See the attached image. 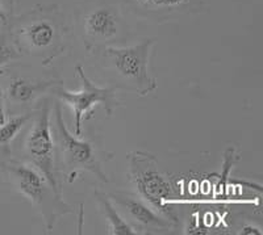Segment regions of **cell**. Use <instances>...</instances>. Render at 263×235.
<instances>
[{
    "label": "cell",
    "instance_id": "obj_1",
    "mask_svg": "<svg viewBox=\"0 0 263 235\" xmlns=\"http://www.w3.org/2000/svg\"><path fill=\"white\" fill-rule=\"evenodd\" d=\"M9 37L21 55L49 66L69 49L70 28L60 6H37L11 18Z\"/></svg>",
    "mask_w": 263,
    "mask_h": 235
},
{
    "label": "cell",
    "instance_id": "obj_2",
    "mask_svg": "<svg viewBox=\"0 0 263 235\" xmlns=\"http://www.w3.org/2000/svg\"><path fill=\"white\" fill-rule=\"evenodd\" d=\"M154 46L156 40L149 38L132 46H104L93 54L115 89L146 96L158 87L156 76L150 71Z\"/></svg>",
    "mask_w": 263,
    "mask_h": 235
},
{
    "label": "cell",
    "instance_id": "obj_3",
    "mask_svg": "<svg viewBox=\"0 0 263 235\" xmlns=\"http://www.w3.org/2000/svg\"><path fill=\"white\" fill-rule=\"evenodd\" d=\"M51 131L55 147V163L60 176H65L67 183H72L81 172H90L100 182L108 183L103 164L111 161L112 154L99 149L95 143L81 140L67 129L63 121L62 107L58 100L51 108Z\"/></svg>",
    "mask_w": 263,
    "mask_h": 235
},
{
    "label": "cell",
    "instance_id": "obj_4",
    "mask_svg": "<svg viewBox=\"0 0 263 235\" xmlns=\"http://www.w3.org/2000/svg\"><path fill=\"white\" fill-rule=\"evenodd\" d=\"M0 170L7 182L37 209L49 232L53 231L61 217L74 213L72 206L63 201L62 194L58 193L48 179L28 162L7 158L0 161Z\"/></svg>",
    "mask_w": 263,
    "mask_h": 235
},
{
    "label": "cell",
    "instance_id": "obj_5",
    "mask_svg": "<svg viewBox=\"0 0 263 235\" xmlns=\"http://www.w3.org/2000/svg\"><path fill=\"white\" fill-rule=\"evenodd\" d=\"M51 100L41 97L32 109L29 126L23 138V161L32 164L49 180L53 188L62 194L60 173L55 163L53 131H51Z\"/></svg>",
    "mask_w": 263,
    "mask_h": 235
},
{
    "label": "cell",
    "instance_id": "obj_6",
    "mask_svg": "<svg viewBox=\"0 0 263 235\" xmlns=\"http://www.w3.org/2000/svg\"><path fill=\"white\" fill-rule=\"evenodd\" d=\"M128 176L136 193L174 226H178L179 217L173 206L175 191L170 180L159 170L156 156L145 151L130 152L128 155Z\"/></svg>",
    "mask_w": 263,
    "mask_h": 235
},
{
    "label": "cell",
    "instance_id": "obj_7",
    "mask_svg": "<svg viewBox=\"0 0 263 235\" xmlns=\"http://www.w3.org/2000/svg\"><path fill=\"white\" fill-rule=\"evenodd\" d=\"M75 25L88 53L111 46L125 37L123 9L112 0H86L75 16Z\"/></svg>",
    "mask_w": 263,
    "mask_h": 235
},
{
    "label": "cell",
    "instance_id": "obj_8",
    "mask_svg": "<svg viewBox=\"0 0 263 235\" xmlns=\"http://www.w3.org/2000/svg\"><path fill=\"white\" fill-rule=\"evenodd\" d=\"M75 74L81 81L79 91H69L63 87L62 82L53 87L51 93L60 100L66 103L74 113V134L82 135L83 122L92 117V110L96 107H102L108 117L114 114L115 109L121 107V102L117 99L116 89L114 87H99L84 74L81 65L75 66Z\"/></svg>",
    "mask_w": 263,
    "mask_h": 235
},
{
    "label": "cell",
    "instance_id": "obj_9",
    "mask_svg": "<svg viewBox=\"0 0 263 235\" xmlns=\"http://www.w3.org/2000/svg\"><path fill=\"white\" fill-rule=\"evenodd\" d=\"M112 203L120 208V213L138 231L146 234L150 231H162L175 227L168 220L161 216L137 193L126 191H115L109 193Z\"/></svg>",
    "mask_w": 263,
    "mask_h": 235
},
{
    "label": "cell",
    "instance_id": "obj_10",
    "mask_svg": "<svg viewBox=\"0 0 263 235\" xmlns=\"http://www.w3.org/2000/svg\"><path fill=\"white\" fill-rule=\"evenodd\" d=\"M124 3L138 17L157 23L199 13L205 7V0H124Z\"/></svg>",
    "mask_w": 263,
    "mask_h": 235
},
{
    "label": "cell",
    "instance_id": "obj_11",
    "mask_svg": "<svg viewBox=\"0 0 263 235\" xmlns=\"http://www.w3.org/2000/svg\"><path fill=\"white\" fill-rule=\"evenodd\" d=\"M61 83L57 79H39V77L15 75L9 79L3 96L6 107L28 108L32 109V104L36 105L44 95L51 92L55 84Z\"/></svg>",
    "mask_w": 263,
    "mask_h": 235
},
{
    "label": "cell",
    "instance_id": "obj_12",
    "mask_svg": "<svg viewBox=\"0 0 263 235\" xmlns=\"http://www.w3.org/2000/svg\"><path fill=\"white\" fill-rule=\"evenodd\" d=\"M98 208L103 217L105 218L108 223V234L112 235H136L138 234L137 230L132 226L130 223L123 217V214L119 210H116L115 204L112 203L109 194L104 192L95 189L93 191Z\"/></svg>",
    "mask_w": 263,
    "mask_h": 235
},
{
    "label": "cell",
    "instance_id": "obj_13",
    "mask_svg": "<svg viewBox=\"0 0 263 235\" xmlns=\"http://www.w3.org/2000/svg\"><path fill=\"white\" fill-rule=\"evenodd\" d=\"M33 109V108H32ZM32 109L18 114H12L7 119L3 125H0V161L11 156V146L25 125H28Z\"/></svg>",
    "mask_w": 263,
    "mask_h": 235
},
{
    "label": "cell",
    "instance_id": "obj_14",
    "mask_svg": "<svg viewBox=\"0 0 263 235\" xmlns=\"http://www.w3.org/2000/svg\"><path fill=\"white\" fill-rule=\"evenodd\" d=\"M21 57L23 55L18 53L9 34L6 36L3 33H0V77H2V72H4V67L8 63L20 60Z\"/></svg>",
    "mask_w": 263,
    "mask_h": 235
},
{
    "label": "cell",
    "instance_id": "obj_15",
    "mask_svg": "<svg viewBox=\"0 0 263 235\" xmlns=\"http://www.w3.org/2000/svg\"><path fill=\"white\" fill-rule=\"evenodd\" d=\"M13 12V0H0V21L3 25H8Z\"/></svg>",
    "mask_w": 263,
    "mask_h": 235
},
{
    "label": "cell",
    "instance_id": "obj_16",
    "mask_svg": "<svg viewBox=\"0 0 263 235\" xmlns=\"http://www.w3.org/2000/svg\"><path fill=\"white\" fill-rule=\"evenodd\" d=\"M8 116H7V107H6V100H4L3 91L0 88V125H3L4 122L7 121Z\"/></svg>",
    "mask_w": 263,
    "mask_h": 235
},
{
    "label": "cell",
    "instance_id": "obj_17",
    "mask_svg": "<svg viewBox=\"0 0 263 235\" xmlns=\"http://www.w3.org/2000/svg\"><path fill=\"white\" fill-rule=\"evenodd\" d=\"M241 234H257V235H260L262 232H260L259 229H257V227L245 226L242 229V231H241Z\"/></svg>",
    "mask_w": 263,
    "mask_h": 235
}]
</instances>
